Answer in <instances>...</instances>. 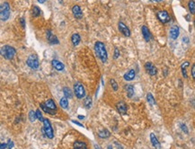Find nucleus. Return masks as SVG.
Returning <instances> with one entry per match:
<instances>
[{"label": "nucleus", "instance_id": "f257e3e1", "mask_svg": "<svg viewBox=\"0 0 195 149\" xmlns=\"http://www.w3.org/2000/svg\"><path fill=\"white\" fill-rule=\"evenodd\" d=\"M94 51L96 55L98 56V58L101 59L103 63H105L108 59V54L104 42L102 41H96L94 44Z\"/></svg>", "mask_w": 195, "mask_h": 149}, {"label": "nucleus", "instance_id": "f03ea898", "mask_svg": "<svg viewBox=\"0 0 195 149\" xmlns=\"http://www.w3.org/2000/svg\"><path fill=\"white\" fill-rule=\"evenodd\" d=\"M1 54L6 59L11 60L14 58V56L16 54V51L14 47H12L10 45H4L1 48Z\"/></svg>", "mask_w": 195, "mask_h": 149}, {"label": "nucleus", "instance_id": "7ed1b4c3", "mask_svg": "<svg viewBox=\"0 0 195 149\" xmlns=\"http://www.w3.org/2000/svg\"><path fill=\"white\" fill-rule=\"evenodd\" d=\"M11 14L10 6L7 2H3L0 6V17L3 22H6L9 19Z\"/></svg>", "mask_w": 195, "mask_h": 149}, {"label": "nucleus", "instance_id": "20e7f679", "mask_svg": "<svg viewBox=\"0 0 195 149\" xmlns=\"http://www.w3.org/2000/svg\"><path fill=\"white\" fill-rule=\"evenodd\" d=\"M43 128L42 131L44 132V134L46 135V137L50 139H52L54 138V132H53V128L51 127V121L49 120L47 118H45L43 120Z\"/></svg>", "mask_w": 195, "mask_h": 149}, {"label": "nucleus", "instance_id": "39448f33", "mask_svg": "<svg viewBox=\"0 0 195 149\" xmlns=\"http://www.w3.org/2000/svg\"><path fill=\"white\" fill-rule=\"evenodd\" d=\"M74 93L77 99H82L86 96L85 87L80 82H76L74 84Z\"/></svg>", "mask_w": 195, "mask_h": 149}, {"label": "nucleus", "instance_id": "423d86ee", "mask_svg": "<svg viewBox=\"0 0 195 149\" xmlns=\"http://www.w3.org/2000/svg\"><path fill=\"white\" fill-rule=\"evenodd\" d=\"M26 64L28 65V67L31 68V69H38L40 67V62H39V58L35 54H31L28 57L27 60H26Z\"/></svg>", "mask_w": 195, "mask_h": 149}, {"label": "nucleus", "instance_id": "0eeeda50", "mask_svg": "<svg viewBox=\"0 0 195 149\" xmlns=\"http://www.w3.org/2000/svg\"><path fill=\"white\" fill-rule=\"evenodd\" d=\"M156 16H157V19L162 23V24H167L170 22L171 20V17L169 14L166 11V10H161V11H158L157 14H156Z\"/></svg>", "mask_w": 195, "mask_h": 149}, {"label": "nucleus", "instance_id": "6e6552de", "mask_svg": "<svg viewBox=\"0 0 195 149\" xmlns=\"http://www.w3.org/2000/svg\"><path fill=\"white\" fill-rule=\"evenodd\" d=\"M118 29L121 34H122L125 37H129L131 36V30H129L127 25L122 23V22H119L118 24Z\"/></svg>", "mask_w": 195, "mask_h": 149}, {"label": "nucleus", "instance_id": "1a4fd4ad", "mask_svg": "<svg viewBox=\"0 0 195 149\" xmlns=\"http://www.w3.org/2000/svg\"><path fill=\"white\" fill-rule=\"evenodd\" d=\"M145 69L147 71V73L150 76H156L157 74V69L155 66L151 62H147L145 64Z\"/></svg>", "mask_w": 195, "mask_h": 149}, {"label": "nucleus", "instance_id": "9d476101", "mask_svg": "<svg viewBox=\"0 0 195 149\" xmlns=\"http://www.w3.org/2000/svg\"><path fill=\"white\" fill-rule=\"evenodd\" d=\"M46 36H47V41H48L49 43H51V44H59V40H58V38H57V36H55V35L52 34L51 30H47V31H46Z\"/></svg>", "mask_w": 195, "mask_h": 149}, {"label": "nucleus", "instance_id": "9b49d317", "mask_svg": "<svg viewBox=\"0 0 195 149\" xmlns=\"http://www.w3.org/2000/svg\"><path fill=\"white\" fill-rule=\"evenodd\" d=\"M72 13H73V15L75 16L76 19H82L83 16H84L83 11H82V9H81V7H80L78 5L73 6V7H72Z\"/></svg>", "mask_w": 195, "mask_h": 149}, {"label": "nucleus", "instance_id": "f8f14e48", "mask_svg": "<svg viewBox=\"0 0 195 149\" xmlns=\"http://www.w3.org/2000/svg\"><path fill=\"white\" fill-rule=\"evenodd\" d=\"M141 32H142V35H143V38L145 39L146 41H151L152 39V35H151V32L149 31V29L146 26V25H143L141 27Z\"/></svg>", "mask_w": 195, "mask_h": 149}, {"label": "nucleus", "instance_id": "ddd939ff", "mask_svg": "<svg viewBox=\"0 0 195 149\" xmlns=\"http://www.w3.org/2000/svg\"><path fill=\"white\" fill-rule=\"evenodd\" d=\"M179 34H180V30H179V27L176 26V25H174L170 28L169 30V35L171 37V39L173 40H176L178 37H179Z\"/></svg>", "mask_w": 195, "mask_h": 149}, {"label": "nucleus", "instance_id": "4468645a", "mask_svg": "<svg viewBox=\"0 0 195 149\" xmlns=\"http://www.w3.org/2000/svg\"><path fill=\"white\" fill-rule=\"evenodd\" d=\"M116 108H117V111L119 113L124 115L127 113V111H128V107L126 105V103L124 102H119L117 104H116Z\"/></svg>", "mask_w": 195, "mask_h": 149}, {"label": "nucleus", "instance_id": "2eb2a0df", "mask_svg": "<svg viewBox=\"0 0 195 149\" xmlns=\"http://www.w3.org/2000/svg\"><path fill=\"white\" fill-rule=\"evenodd\" d=\"M149 138H150V141H151V144H152V145L154 146V148H155V149H161V144H160V142L158 141V139H157V138L156 137V135H155L154 133H151L150 136H149Z\"/></svg>", "mask_w": 195, "mask_h": 149}, {"label": "nucleus", "instance_id": "dca6fc26", "mask_svg": "<svg viewBox=\"0 0 195 149\" xmlns=\"http://www.w3.org/2000/svg\"><path fill=\"white\" fill-rule=\"evenodd\" d=\"M51 65H52V67H53L56 70H58V71H62V70H64V68H65L64 64H63L62 62H60L59 60H58V59H53V60L51 61Z\"/></svg>", "mask_w": 195, "mask_h": 149}, {"label": "nucleus", "instance_id": "f3484780", "mask_svg": "<svg viewBox=\"0 0 195 149\" xmlns=\"http://www.w3.org/2000/svg\"><path fill=\"white\" fill-rule=\"evenodd\" d=\"M135 76H136V72H135V70H134V69H131V70H129V71L123 76V78H124V80H126V81H131V80H133V79L135 78Z\"/></svg>", "mask_w": 195, "mask_h": 149}, {"label": "nucleus", "instance_id": "a211bd4d", "mask_svg": "<svg viewBox=\"0 0 195 149\" xmlns=\"http://www.w3.org/2000/svg\"><path fill=\"white\" fill-rule=\"evenodd\" d=\"M73 146H74V149H87L86 144L83 141H79V140L76 141Z\"/></svg>", "mask_w": 195, "mask_h": 149}, {"label": "nucleus", "instance_id": "6ab92c4d", "mask_svg": "<svg viewBox=\"0 0 195 149\" xmlns=\"http://www.w3.org/2000/svg\"><path fill=\"white\" fill-rule=\"evenodd\" d=\"M81 41V37L78 34H73L71 36V42L74 46H77Z\"/></svg>", "mask_w": 195, "mask_h": 149}, {"label": "nucleus", "instance_id": "aec40b11", "mask_svg": "<svg viewBox=\"0 0 195 149\" xmlns=\"http://www.w3.org/2000/svg\"><path fill=\"white\" fill-rule=\"evenodd\" d=\"M44 104H45L48 108H50L51 110H52V111H57V106H56V104H55V103H54V101L52 100V99H49L48 101H46V102L44 103Z\"/></svg>", "mask_w": 195, "mask_h": 149}, {"label": "nucleus", "instance_id": "412c9836", "mask_svg": "<svg viewBox=\"0 0 195 149\" xmlns=\"http://www.w3.org/2000/svg\"><path fill=\"white\" fill-rule=\"evenodd\" d=\"M111 136V133L109 132L108 129H103V130H100L98 132V137L100 138H103V139H105V138H108L109 137Z\"/></svg>", "mask_w": 195, "mask_h": 149}, {"label": "nucleus", "instance_id": "4be33fe9", "mask_svg": "<svg viewBox=\"0 0 195 149\" xmlns=\"http://www.w3.org/2000/svg\"><path fill=\"white\" fill-rule=\"evenodd\" d=\"M126 92H127V95L129 98H132V96L134 95V86L132 85H127L125 86Z\"/></svg>", "mask_w": 195, "mask_h": 149}, {"label": "nucleus", "instance_id": "5701e85b", "mask_svg": "<svg viewBox=\"0 0 195 149\" xmlns=\"http://www.w3.org/2000/svg\"><path fill=\"white\" fill-rule=\"evenodd\" d=\"M190 66V62L189 61H185L182 64L181 66V70H182V74H183V76L184 78H187L188 76H187V71H186V68Z\"/></svg>", "mask_w": 195, "mask_h": 149}, {"label": "nucleus", "instance_id": "b1692460", "mask_svg": "<svg viewBox=\"0 0 195 149\" xmlns=\"http://www.w3.org/2000/svg\"><path fill=\"white\" fill-rule=\"evenodd\" d=\"M40 107H41V109L45 112V113H48V114H51V115H54L55 113H56V111H52V110H51L50 108H48L44 103H40Z\"/></svg>", "mask_w": 195, "mask_h": 149}, {"label": "nucleus", "instance_id": "393cba45", "mask_svg": "<svg viewBox=\"0 0 195 149\" xmlns=\"http://www.w3.org/2000/svg\"><path fill=\"white\" fill-rule=\"evenodd\" d=\"M92 103H93V100H92L91 96H86L85 97V99H84V106L86 109H90L91 108Z\"/></svg>", "mask_w": 195, "mask_h": 149}, {"label": "nucleus", "instance_id": "a878e982", "mask_svg": "<svg viewBox=\"0 0 195 149\" xmlns=\"http://www.w3.org/2000/svg\"><path fill=\"white\" fill-rule=\"evenodd\" d=\"M59 105L62 109H67L69 107V101L67 97H62L59 101Z\"/></svg>", "mask_w": 195, "mask_h": 149}, {"label": "nucleus", "instance_id": "bb28decb", "mask_svg": "<svg viewBox=\"0 0 195 149\" xmlns=\"http://www.w3.org/2000/svg\"><path fill=\"white\" fill-rule=\"evenodd\" d=\"M28 117H29V120H30V121L31 123L34 122L36 120H38L37 119V115H36V111H30Z\"/></svg>", "mask_w": 195, "mask_h": 149}, {"label": "nucleus", "instance_id": "cd10ccee", "mask_svg": "<svg viewBox=\"0 0 195 149\" xmlns=\"http://www.w3.org/2000/svg\"><path fill=\"white\" fill-rule=\"evenodd\" d=\"M63 93H64V96L67 97V98L71 99L73 97V93L69 87H64L63 88Z\"/></svg>", "mask_w": 195, "mask_h": 149}, {"label": "nucleus", "instance_id": "c85d7f7f", "mask_svg": "<svg viewBox=\"0 0 195 149\" xmlns=\"http://www.w3.org/2000/svg\"><path fill=\"white\" fill-rule=\"evenodd\" d=\"M31 13H32V16L34 17H38L41 14V9L37 6H34L31 8Z\"/></svg>", "mask_w": 195, "mask_h": 149}, {"label": "nucleus", "instance_id": "c756f323", "mask_svg": "<svg viewBox=\"0 0 195 149\" xmlns=\"http://www.w3.org/2000/svg\"><path fill=\"white\" fill-rule=\"evenodd\" d=\"M188 7H189V10H190L191 14H195V2L193 1V0H190V1H189Z\"/></svg>", "mask_w": 195, "mask_h": 149}, {"label": "nucleus", "instance_id": "7c9ffc66", "mask_svg": "<svg viewBox=\"0 0 195 149\" xmlns=\"http://www.w3.org/2000/svg\"><path fill=\"white\" fill-rule=\"evenodd\" d=\"M147 101H148V103H149V104H151V105H155V104H156L155 98H154V96L152 95V93H149L147 94Z\"/></svg>", "mask_w": 195, "mask_h": 149}, {"label": "nucleus", "instance_id": "2f4dec72", "mask_svg": "<svg viewBox=\"0 0 195 149\" xmlns=\"http://www.w3.org/2000/svg\"><path fill=\"white\" fill-rule=\"evenodd\" d=\"M110 84H111V86L113 90H114V91L118 90V84H117V82L114 79H111L110 80Z\"/></svg>", "mask_w": 195, "mask_h": 149}, {"label": "nucleus", "instance_id": "473e14b6", "mask_svg": "<svg viewBox=\"0 0 195 149\" xmlns=\"http://www.w3.org/2000/svg\"><path fill=\"white\" fill-rule=\"evenodd\" d=\"M180 128H181V129L184 132L185 134H188V133H189V129H188V128H187V126H186L185 124L181 123V124H180Z\"/></svg>", "mask_w": 195, "mask_h": 149}, {"label": "nucleus", "instance_id": "72a5a7b5", "mask_svg": "<svg viewBox=\"0 0 195 149\" xmlns=\"http://www.w3.org/2000/svg\"><path fill=\"white\" fill-rule=\"evenodd\" d=\"M36 115H37V119L40 120V121H43V117H42V114H41V111L40 110H37L36 111Z\"/></svg>", "mask_w": 195, "mask_h": 149}, {"label": "nucleus", "instance_id": "f704fd0d", "mask_svg": "<svg viewBox=\"0 0 195 149\" xmlns=\"http://www.w3.org/2000/svg\"><path fill=\"white\" fill-rule=\"evenodd\" d=\"M119 57H120V51H119L118 48H114V56H113V58L117 59Z\"/></svg>", "mask_w": 195, "mask_h": 149}, {"label": "nucleus", "instance_id": "c9c22d12", "mask_svg": "<svg viewBox=\"0 0 195 149\" xmlns=\"http://www.w3.org/2000/svg\"><path fill=\"white\" fill-rule=\"evenodd\" d=\"M191 76L195 79V63L192 65L191 67Z\"/></svg>", "mask_w": 195, "mask_h": 149}, {"label": "nucleus", "instance_id": "e433bc0d", "mask_svg": "<svg viewBox=\"0 0 195 149\" xmlns=\"http://www.w3.org/2000/svg\"><path fill=\"white\" fill-rule=\"evenodd\" d=\"M14 147V142L12 140H8L7 142V149H12Z\"/></svg>", "mask_w": 195, "mask_h": 149}, {"label": "nucleus", "instance_id": "4c0bfd02", "mask_svg": "<svg viewBox=\"0 0 195 149\" xmlns=\"http://www.w3.org/2000/svg\"><path fill=\"white\" fill-rule=\"evenodd\" d=\"M72 123H74V124H76V125H77V126H80V127H84V125H82L80 122H78V121H76V120H72Z\"/></svg>", "mask_w": 195, "mask_h": 149}, {"label": "nucleus", "instance_id": "58836bf2", "mask_svg": "<svg viewBox=\"0 0 195 149\" xmlns=\"http://www.w3.org/2000/svg\"><path fill=\"white\" fill-rule=\"evenodd\" d=\"M20 23L22 24V26L24 28V26H25V22H24V17H22V18L20 19Z\"/></svg>", "mask_w": 195, "mask_h": 149}, {"label": "nucleus", "instance_id": "ea45409f", "mask_svg": "<svg viewBox=\"0 0 195 149\" xmlns=\"http://www.w3.org/2000/svg\"><path fill=\"white\" fill-rule=\"evenodd\" d=\"M7 146V144H5V143H2L1 144V149H6Z\"/></svg>", "mask_w": 195, "mask_h": 149}, {"label": "nucleus", "instance_id": "a19ab883", "mask_svg": "<svg viewBox=\"0 0 195 149\" xmlns=\"http://www.w3.org/2000/svg\"><path fill=\"white\" fill-rule=\"evenodd\" d=\"M114 144H115V145H117V148H118V149H123V148H122V146H121V145H119V144H118L117 142H115Z\"/></svg>", "mask_w": 195, "mask_h": 149}, {"label": "nucleus", "instance_id": "79ce46f5", "mask_svg": "<svg viewBox=\"0 0 195 149\" xmlns=\"http://www.w3.org/2000/svg\"><path fill=\"white\" fill-rule=\"evenodd\" d=\"M77 118H78L79 120H84L86 117H85V116H82V115H78V117H77Z\"/></svg>", "mask_w": 195, "mask_h": 149}, {"label": "nucleus", "instance_id": "37998d69", "mask_svg": "<svg viewBox=\"0 0 195 149\" xmlns=\"http://www.w3.org/2000/svg\"><path fill=\"white\" fill-rule=\"evenodd\" d=\"M37 1H38L39 3H41V4H43V3L46 2V0H37Z\"/></svg>", "mask_w": 195, "mask_h": 149}, {"label": "nucleus", "instance_id": "c03bdc74", "mask_svg": "<svg viewBox=\"0 0 195 149\" xmlns=\"http://www.w3.org/2000/svg\"><path fill=\"white\" fill-rule=\"evenodd\" d=\"M108 149H113V148H112V145H108Z\"/></svg>", "mask_w": 195, "mask_h": 149}, {"label": "nucleus", "instance_id": "a18cd8bd", "mask_svg": "<svg viewBox=\"0 0 195 149\" xmlns=\"http://www.w3.org/2000/svg\"><path fill=\"white\" fill-rule=\"evenodd\" d=\"M95 149H101V148L99 147V145H95Z\"/></svg>", "mask_w": 195, "mask_h": 149}, {"label": "nucleus", "instance_id": "49530a36", "mask_svg": "<svg viewBox=\"0 0 195 149\" xmlns=\"http://www.w3.org/2000/svg\"><path fill=\"white\" fill-rule=\"evenodd\" d=\"M153 1H155V2H160V1H162V0H153Z\"/></svg>", "mask_w": 195, "mask_h": 149}, {"label": "nucleus", "instance_id": "de8ad7c7", "mask_svg": "<svg viewBox=\"0 0 195 149\" xmlns=\"http://www.w3.org/2000/svg\"><path fill=\"white\" fill-rule=\"evenodd\" d=\"M194 24H195V21H194Z\"/></svg>", "mask_w": 195, "mask_h": 149}]
</instances>
